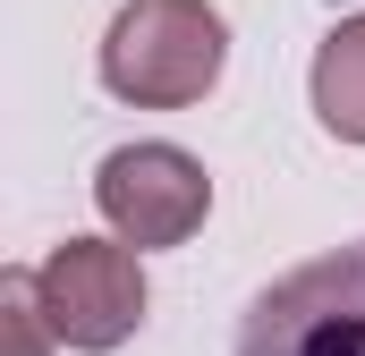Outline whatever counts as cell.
I'll use <instances>...</instances> for the list:
<instances>
[{
  "instance_id": "cell-1",
  "label": "cell",
  "mask_w": 365,
  "mask_h": 356,
  "mask_svg": "<svg viewBox=\"0 0 365 356\" xmlns=\"http://www.w3.org/2000/svg\"><path fill=\"white\" fill-rule=\"evenodd\" d=\"M230 60V34L204 0H128L102 34V85L136 110H187L204 102Z\"/></svg>"
},
{
  "instance_id": "cell-2",
  "label": "cell",
  "mask_w": 365,
  "mask_h": 356,
  "mask_svg": "<svg viewBox=\"0 0 365 356\" xmlns=\"http://www.w3.org/2000/svg\"><path fill=\"white\" fill-rule=\"evenodd\" d=\"M230 356H365V238L272 280L238 314Z\"/></svg>"
},
{
  "instance_id": "cell-3",
  "label": "cell",
  "mask_w": 365,
  "mask_h": 356,
  "mask_svg": "<svg viewBox=\"0 0 365 356\" xmlns=\"http://www.w3.org/2000/svg\"><path fill=\"white\" fill-rule=\"evenodd\" d=\"M145 246L128 238H68L43 255V305H51V331L60 348H86V356H110L119 340H136L145 323V271H136Z\"/></svg>"
},
{
  "instance_id": "cell-4",
  "label": "cell",
  "mask_w": 365,
  "mask_h": 356,
  "mask_svg": "<svg viewBox=\"0 0 365 356\" xmlns=\"http://www.w3.org/2000/svg\"><path fill=\"white\" fill-rule=\"evenodd\" d=\"M93 204L128 246H187L212 212V178L179 145H119L93 170Z\"/></svg>"
},
{
  "instance_id": "cell-5",
  "label": "cell",
  "mask_w": 365,
  "mask_h": 356,
  "mask_svg": "<svg viewBox=\"0 0 365 356\" xmlns=\"http://www.w3.org/2000/svg\"><path fill=\"white\" fill-rule=\"evenodd\" d=\"M314 119L340 145H365V17H340L314 51Z\"/></svg>"
},
{
  "instance_id": "cell-6",
  "label": "cell",
  "mask_w": 365,
  "mask_h": 356,
  "mask_svg": "<svg viewBox=\"0 0 365 356\" xmlns=\"http://www.w3.org/2000/svg\"><path fill=\"white\" fill-rule=\"evenodd\" d=\"M51 305H43V280L34 271H9L0 280V356H51Z\"/></svg>"
}]
</instances>
